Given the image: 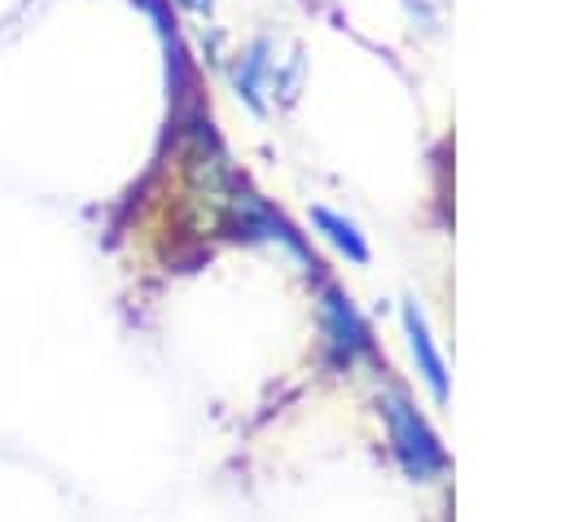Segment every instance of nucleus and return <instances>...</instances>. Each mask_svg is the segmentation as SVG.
I'll use <instances>...</instances> for the list:
<instances>
[{"instance_id":"4","label":"nucleus","mask_w":561,"mask_h":522,"mask_svg":"<svg viewBox=\"0 0 561 522\" xmlns=\"http://www.w3.org/2000/svg\"><path fill=\"white\" fill-rule=\"evenodd\" d=\"M311 224H316V232H320L329 246H337L351 263H368V259H373V250H368V241H364V232H359L355 219H346V215H337V211H329V206H311Z\"/></svg>"},{"instance_id":"6","label":"nucleus","mask_w":561,"mask_h":522,"mask_svg":"<svg viewBox=\"0 0 561 522\" xmlns=\"http://www.w3.org/2000/svg\"><path fill=\"white\" fill-rule=\"evenodd\" d=\"M180 4H184V9H193V13H202V18L210 13V0H180Z\"/></svg>"},{"instance_id":"3","label":"nucleus","mask_w":561,"mask_h":522,"mask_svg":"<svg viewBox=\"0 0 561 522\" xmlns=\"http://www.w3.org/2000/svg\"><path fill=\"white\" fill-rule=\"evenodd\" d=\"M399 320H403V338H408V347H412V360H416V368H421L430 395H434L438 404H447V364H443V355H438V347H434V338H430V325H425L421 307H416V303H403Z\"/></svg>"},{"instance_id":"2","label":"nucleus","mask_w":561,"mask_h":522,"mask_svg":"<svg viewBox=\"0 0 561 522\" xmlns=\"http://www.w3.org/2000/svg\"><path fill=\"white\" fill-rule=\"evenodd\" d=\"M320 333H324V351L333 364H351L355 355L373 351V333H368L364 316L355 311L351 294H342L337 285L320 290Z\"/></svg>"},{"instance_id":"1","label":"nucleus","mask_w":561,"mask_h":522,"mask_svg":"<svg viewBox=\"0 0 561 522\" xmlns=\"http://www.w3.org/2000/svg\"><path fill=\"white\" fill-rule=\"evenodd\" d=\"M377 408H381V421H386V434H390V452L403 465V474L412 483H434L447 469V452H443L438 434L425 425V417L412 408V399L399 386H386L377 395Z\"/></svg>"},{"instance_id":"5","label":"nucleus","mask_w":561,"mask_h":522,"mask_svg":"<svg viewBox=\"0 0 561 522\" xmlns=\"http://www.w3.org/2000/svg\"><path fill=\"white\" fill-rule=\"evenodd\" d=\"M263 75H267V39H254V44L241 53V61L232 66V88H237V97H241L254 114L267 110V105H263Z\"/></svg>"}]
</instances>
